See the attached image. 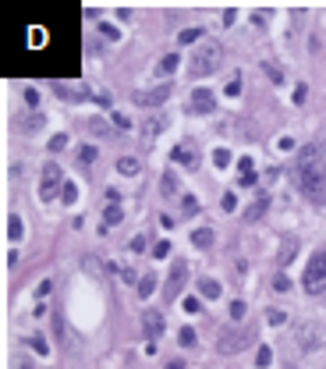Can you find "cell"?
<instances>
[{
  "label": "cell",
  "mask_w": 326,
  "mask_h": 369,
  "mask_svg": "<svg viewBox=\"0 0 326 369\" xmlns=\"http://www.w3.org/2000/svg\"><path fill=\"white\" fill-rule=\"evenodd\" d=\"M114 128H124V131H128V128H131V121H128L124 114H114Z\"/></svg>",
  "instance_id": "42"
},
{
  "label": "cell",
  "mask_w": 326,
  "mask_h": 369,
  "mask_svg": "<svg viewBox=\"0 0 326 369\" xmlns=\"http://www.w3.org/2000/svg\"><path fill=\"white\" fill-rule=\"evenodd\" d=\"M142 330H145V337H149V341L156 344L160 341V334H163V313H142Z\"/></svg>",
  "instance_id": "10"
},
{
  "label": "cell",
  "mask_w": 326,
  "mask_h": 369,
  "mask_svg": "<svg viewBox=\"0 0 326 369\" xmlns=\"http://www.w3.org/2000/svg\"><path fill=\"white\" fill-rule=\"evenodd\" d=\"M142 248H145V238H142V234H135V238H131V252H142Z\"/></svg>",
  "instance_id": "44"
},
{
  "label": "cell",
  "mask_w": 326,
  "mask_h": 369,
  "mask_svg": "<svg viewBox=\"0 0 326 369\" xmlns=\"http://www.w3.org/2000/svg\"><path fill=\"white\" fill-rule=\"evenodd\" d=\"M25 344H32V348L39 351V355H47V341H43V337H28Z\"/></svg>",
  "instance_id": "38"
},
{
  "label": "cell",
  "mask_w": 326,
  "mask_h": 369,
  "mask_svg": "<svg viewBox=\"0 0 326 369\" xmlns=\"http://www.w3.org/2000/svg\"><path fill=\"white\" fill-rule=\"evenodd\" d=\"M163 196H174V192H177V178H174V171H167V174H163Z\"/></svg>",
  "instance_id": "24"
},
{
  "label": "cell",
  "mask_w": 326,
  "mask_h": 369,
  "mask_svg": "<svg viewBox=\"0 0 326 369\" xmlns=\"http://www.w3.org/2000/svg\"><path fill=\"white\" fill-rule=\"evenodd\" d=\"M25 103H28V107H39V93L36 89H25Z\"/></svg>",
  "instance_id": "41"
},
{
  "label": "cell",
  "mask_w": 326,
  "mask_h": 369,
  "mask_svg": "<svg viewBox=\"0 0 326 369\" xmlns=\"http://www.w3.org/2000/svg\"><path fill=\"white\" fill-rule=\"evenodd\" d=\"M89 131L93 135H99V139H107V135H114V128L103 121V117H89Z\"/></svg>",
  "instance_id": "19"
},
{
  "label": "cell",
  "mask_w": 326,
  "mask_h": 369,
  "mask_svg": "<svg viewBox=\"0 0 326 369\" xmlns=\"http://www.w3.org/2000/svg\"><path fill=\"white\" fill-rule=\"evenodd\" d=\"M238 167H241V174H252V160H248V156H241V164H238Z\"/></svg>",
  "instance_id": "47"
},
{
  "label": "cell",
  "mask_w": 326,
  "mask_h": 369,
  "mask_svg": "<svg viewBox=\"0 0 326 369\" xmlns=\"http://www.w3.org/2000/svg\"><path fill=\"white\" fill-rule=\"evenodd\" d=\"M273 291H291V280H287L284 273H277V280H273Z\"/></svg>",
  "instance_id": "35"
},
{
  "label": "cell",
  "mask_w": 326,
  "mask_h": 369,
  "mask_svg": "<svg viewBox=\"0 0 326 369\" xmlns=\"http://www.w3.org/2000/svg\"><path fill=\"white\" fill-rule=\"evenodd\" d=\"M43 124V117H36V114H22V117H14V128L18 131H32V128H39Z\"/></svg>",
  "instance_id": "17"
},
{
  "label": "cell",
  "mask_w": 326,
  "mask_h": 369,
  "mask_svg": "<svg viewBox=\"0 0 326 369\" xmlns=\"http://www.w3.org/2000/svg\"><path fill=\"white\" fill-rule=\"evenodd\" d=\"M22 369H32V366H22Z\"/></svg>",
  "instance_id": "49"
},
{
  "label": "cell",
  "mask_w": 326,
  "mask_h": 369,
  "mask_svg": "<svg viewBox=\"0 0 326 369\" xmlns=\"http://www.w3.org/2000/svg\"><path fill=\"white\" fill-rule=\"evenodd\" d=\"M256 362H259V366L266 369V366H270V362H273V351H270V348H266V344H262V348H259V355H256Z\"/></svg>",
  "instance_id": "30"
},
{
  "label": "cell",
  "mask_w": 326,
  "mask_h": 369,
  "mask_svg": "<svg viewBox=\"0 0 326 369\" xmlns=\"http://www.w3.org/2000/svg\"><path fill=\"white\" fill-rule=\"evenodd\" d=\"M291 344H298L302 351H316L323 344V327L312 320H302V323H294V334H291Z\"/></svg>",
  "instance_id": "5"
},
{
  "label": "cell",
  "mask_w": 326,
  "mask_h": 369,
  "mask_svg": "<svg viewBox=\"0 0 326 369\" xmlns=\"http://www.w3.org/2000/svg\"><path fill=\"white\" fill-rule=\"evenodd\" d=\"M185 309L188 313H199V298H185Z\"/></svg>",
  "instance_id": "46"
},
{
  "label": "cell",
  "mask_w": 326,
  "mask_h": 369,
  "mask_svg": "<svg viewBox=\"0 0 326 369\" xmlns=\"http://www.w3.org/2000/svg\"><path fill=\"white\" fill-rule=\"evenodd\" d=\"M139 171H142V160H139V156H121V160H117V174H128V178H135Z\"/></svg>",
  "instance_id": "15"
},
{
  "label": "cell",
  "mask_w": 326,
  "mask_h": 369,
  "mask_svg": "<svg viewBox=\"0 0 326 369\" xmlns=\"http://www.w3.org/2000/svg\"><path fill=\"white\" fill-rule=\"evenodd\" d=\"M153 256H156V259H163V256H170V242H156V248H153Z\"/></svg>",
  "instance_id": "36"
},
{
  "label": "cell",
  "mask_w": 326,
  "mask_h": 369,
  "mask_svg": "<svg viewBox=\"0 0 326 369\" xmlns=\"http://www.w3.org/2000/svg\"><path fill=\"white\" fill-rule=\"evenodd\" d=\"M231 316L241 320V316H245V302H231Z\"/></svg>",
  "instance_id": "40"
},
{
  "label": "cell",
  "mask_w": 326,
  "mask_h": 369,
  "mask_svg": "<svg viewBox=\"0 0 326 369\" xmlns=\"http://www.w3.org/2000/svg\"><path fill=\"white\" fill-rule=\"evenodd\" d=\"M7 234H11V242H18L22 234H25V231H22V217H18V213H11V220H7Z\"/></svg>",
  "instance_id": "21"
},
{
  "label": "cell",
  "mask_w": 326,
  "mask_h": 369,
  "mask_svg": "<svg viewBox=\"0 0 326 369\" xmlns=\"http://www.w3.org/2000/svg\"><path fill=\"white\" fill-rule=\"evenodd\" d=\"M266 316H270V323H273V327H280V323L287 320V313H280V309H270V313H266Z\"/></svg>",
  "instance_id": "37"
},
{
  "label": "cell",
  "mask_w": 326,
  "mask_h": 369,
  "mask_svg": "<svg viewBox=\"0 0 326 369\" xmlns=\"http://www.w3.org/2000/svg\"><path fill=\"white\" fill-rule=\"evenodd\" d=\"M61 199H64V202H75V199H78V188L71 185V181H64V188H61Z\"/></svg>",
  "instance_id": "28"
},
{
  "label": "cell",
  "mask_w": 326,
  "mask_h": 369,
  "mask_svg": "<svg viewBox=\"0 0 326 369\" xmlns=\"http://www.w3.org/2000/svg\"><path fill=\"white\" fill-rule=\"evenodd\" d=\"M213 164H216V167H227V164H231V153H227V149H216V153H213Z\"/></svg>",
  "instance_id": "33"
},
{
  "label": "cell",
  "mask_w": 326,
  "mask_h": 369,
  "mask_svg": "<svg viewBox=\"0 0 326 369\" xmlns=\"http://www.w3.org/2000/svg\"><path fill=\"white\" fill-rule=\"evenodd\" d=\"M163 124H167L163 117H149V121L142 124V146H145V149H149V142H153V139L160 135V131H163Z\"/></svg>",
  "instance_id": "11"
},
{
  "label": "cell",
  "mask_w": 326,
  "mask_h": 369,
  "mask_svg": "<svg viewBox=\"0 0 326 369\" xmlns=\"http://www.w3.org/2000/svg\"><path fill=\"white\" fill-rule=\"evenodd\" d=\"M191 245H195V248H210V245H213V231H210V227L191 231Z\"/></svg>",
  "instance_id": "18"
},
{
  "label": "cell",
  "mask_w": 326,
  "mask_h": 369,
  "mask_svg": "<svg viewBox=\"0 0 326 369\" xmlns=\"http://www.w3.org/2000/svg\"><path fill=\"white\" fill-rule=\"evenodd\" d=\"M202 36V28H185V32H177V39H181V43H195Z\"/></svg>",
  "instance_id": "29"
},
{
  "label": "cell",
  "mask_w": 326,
  "mask_h": 369,
  "mask_svg": "<svg viewBox=\"0 0 326 369\" xmlns=\"http://www.w3.org/2000/svg\"><path fill=\"white\" fill-rule=\"evenodd\" d=\"M167 369H181V362H170V366H167Z\"/></svg>",
  "instance_id": "48"
},
{
  "label": "cell",
  "mask_w": 326,
  "mask_h": 369,
  "mask_svg": "<svg viewBox=\"0 0 326 369\" xmlns=\"http://www.w3.org/2000/svg\"><path fill=\"white\" fill-rule=\"evenodd\" d=\"M153 288H156V277H153V273H145V277L139 280V298H149Z\"/></svg>",
  "instance_id": "22"
},
{
  "label": "cell",
  "mask_w": 326,
  "mask_h": 369,
  "mask_svg": "<svg viewBox=\"0 0 326 369\" xmlns=\"http://www.w3.org/2000/svg\"><path fill=\"white\" fill-rule=\"evenodd\" d=\"M220 291H224V288H220L216 280H210V277H202V280H199V295H202V298L216 302V298H220Z\"/></svg>",
  "instance_id": "16"
},
{
  "label": "cell",
  "mask_w": 326,
  "mask_h": 369,
  "mask_svg": "<svg viewBox=\"0 0 326 369\" xmlns=\"http://www.w3.org/2000/svg\"><path fill=\"white\" fill-rule=\"evenodd\" d=\"M50 149H53V153L68 149V135H53V139H50Z\"/></svg>",
  "instance_id": "32"
},
{
  "label": "cell",
  "mask_w": 326,
  "mask_h": 369,
  "mask_svg": "<svg viewBox=\"0 0 326 369\" xmlns=\"http://www.w3.org/2000/svg\"><path fill=\"white\" fill-rule=\"evenodd\" d=\"M78 160H82V164L89 167V164H93V160H96V146H85V149L78 153Z\"/></svg>",
  "instance_id": "31"
},
{
  "label": "cell",
  "mask_w": 326,
  "mask_h": 369,
  "mask_svg": "<svg viewBox=\"0 0 326 369\" xmlns=\"http://www.w3.org/2000/svg\"><path fill=\"white\" fill-rule=\"evenodd\" d=\"M220 64H224V47H220L216 39H206L195 47V53L188 57V75L191 78H206L213 75V71H220Z\"/></svg>",
  "instance_id": "2"
},
{
  "label": "cell",
  "mask_w": 326,
  "mask_h": 369,
  "mask_svg": "<svg viewBox=\"0 0 326 369\" xmlns=\"http://www.w3.org/2000/svg\"><path fill=\"white\" fill-rule=\"evenodd\" d=\"M302 284L308 295H323L326 291V245H319L312 259H308V267H305V277H302Z\"/></svg>",
  "instance_id": "3"
},
{
  "label": "cell",
  "mask_w": 326,
  "mask_h": 369,
  "mask_svg": "<svg viewBox=\"0 0 326 369\" xmlns=\"http://www.w3.org/2000/svg\"><path fill=\"white\" fill-rule=\"evenodd\" d=\"M294 174H298V188L308 196V202L326 206V160H323V146L305 142L294 160Z\"/></svg>",
  "instance_id": "1"
},
{
  "label": "cell",
  "mask_w": 326,
  "mask_h": 369,
  "mask_svg": "<svg viewBox=\"0 0 326 369\" xmlns=\"http://www.w3.org/2000/svg\"><path fill=\"white\" fill-rule=\"evenodd\" d=\"M234 206H238V196H234V192H227V196H224V210L231 213V210H234Z\"/></svg>",
  "instance_id": "43"
},
{
  "label": "cell",
  "mask_w": 326,
  "mask_h": 369,
  "mask_svg": "<svg viewBox=\"0 0 326 369\" xmlns=\"http://www.w3.org/2000/svg\"><path fill=\"white\" fill-rule=\"evenodd\" d=\"M266 210H270V199H266V196H259V199H256V202H252L248 210H245V220H248V224H256L259 217H266Z\"/></svg>",
  "instance_id": "14"
},
{
  "label": "cell",
  "mask_w": 326,
  "mask_h": 369,
  "mask_svg": "<svg viewBox=\"0 0 326 369\" xmlns=\"http://www.w3.org/2000/svg\"><path fill=\"white\" fill-rule=\"evenodd\" d=\"M50 288H53V284H50V280H43V284L36 288V295H39V298H43V295H50Z\"/></svg>",
  "instance_id": "45"
},
{
  "label": "cell",
  "mask_w": 326,
  "mask_h": 369,
  "mask_svg": "<svg viewBox=\"0 0 326 369\" xmlns=\"http://www.w3.org/2000/svg\"><path fill=\"white\" fill-rule=\"evenodd\" d=\"M121 220H124V210H121V206H117V202H110L107 206V210H103V224H121Z\"/></svg>",
  "instance_id": "20"
},
{
  "label": "cell",
  "mask_w": 326,
  "mask_h": 369,
  "mask_svg": "<svg viewBox=\"0 0 326 369\" xmlns=\"http://www.w3.org/2000/svg\"><path fill=\"white\" fill-rule=\"evenodd\" d=\"M241 93V78H231L227 82V96H238Z\"/></svg>",
  "instance_id": "39"
},
{
  "label": "cell",
  "mask_w": 326,
  "mask_h": 369,
  "mask_svg": "<svg viewBox=\"0 0 326 369\" xmlns=\"http://www.w3.org/2000/svg\"><path fill=\"white\" fill-rule=\"evenodd\" d=\"M181 202H185V206H181L185 217H195V213H199V199H195V196H185Z\"/></svg>",
  "instance_id": "25"
},
{
  "label": "cell",
  "mask_w": 326,
  "mask_h": 369,
  "mask_svg": "<svg viewBox=\"0 0 326 369\" xmlns=\"http://www.w3.org/2000/svg\"><path fill=\"white\" fill-rule=\"evenodd\" d=\"M177 61H181V57H177V53H167V57H163V61H160V71H163V75H170V71L177 68Z\"/></svg>",
  "instance_id": "26"
},
{
  "label": "cell",
  "mask_w": 326,
  "mask_h": 369,
  "mask_svg": "<svg viewBox=\"0 0 326 369\" xmlns=\"http://www.w3.org/2000/svg\"><path fill=\"white\" fill-rule=\"evenodd\" d=\"M61 188H64V185H61V167H57L53 160H50V164H43V174H39V199L50 202Z\"/></svg>",
  "instance_id": "6"
},
{
  "label": "cell",
  "mask_w": 326,
  "mask_h": 369,
  "mask_svg": "<svg viewBox=\"0 0 326 369\" xmlns=\"http://www.w3.org/2000/svg\"><path fill=\"white\" fill-rule=\"evenodd\" d=\"M294 256H298V238H284V245H280V252H277V263H280V267H287Z\"/></svg>",
  "instance_id": "13"
},
{
  "label": "cell",
  "mask_w": 326,
  "mask_h": 369,
  "mask_svg": "<svg viewBox=\"0 0 326 369\" xmlns=\"http://www.w3.org/2000/svg\"><path fill=\"white\" fill-rule=\"evenodd\" d=\"M177 344H195V330H191V327H181V330H177Z\"/></svg>",
  "instance_id": "27"
},
{
  "label": "cell",
  "mask_w": 326,
  "mask_h": 369,
  "mask_svg": "<svg viewBox=\"0 0 326 369\" xmlns=\"http://www.w3.org/2000/svg\"><path fill=\"white\" fill-rule=\"evenodd\" d=\"M252 327H227V330H220V337H216V351L220 355H238V351H245L248 348V341H252Z\"/></svg>",
  "instance_id": "4"
},
{
  "label": "cell",
  "mask_w": 326,
  "mask_h": 369,
  "mask_svg": "<svg viewBox=\"0 0 326 369\" xmlns=\"http://www.w3.org/2000/svg\"><path fill=\"white\" fill-rule=\"evenodd\" d=\"M185 280H188V263H185V259H177L174 267H170V273H167V288H163V298H167V302H174L177 295H181Z\"/></svg>",
  "instance_id": "7"
},
{
  "label": "cell",
  "mask_w": 326,
  "mask_h": 369,
  "mask_svg": "<svg viewBox=\"0 0 326 369\" xmlns=\"http://www.w3.org/2000/svg\"><path fill=\"white\" fill-rule=\"evenodd\" d=\"M57 96H61V99H85V93H71L68 85H61V89H57Z\"/></svg>",
  "instance_id": "34"
},
{
  "label": "cell",
  "mask_w": 326,
  "mask_h": 369,
  "mask_svg": "<svg viewBox=\"0 0 326 369\" xmlns=\"http://www.w3.org/2000/svg\"><path fill=\"white\" fill-rule=\"evenodd\" d=\"M167 96H170V85H156V89H135L131 99H135L139 107H160Z\"/></svg>",
  "instance_id": "8"
},
{
  "label": "cell",
  "mask_w": 326,
  "mask_h": 369,
  "mask_svg": "<svg viewBox=\"0 0 326 369\" xmlns=\"http://www.w3.org/2000/svg\"><path fill=\"white\" fill-rule=\"evenodd\" d=\"M170 160H174V164H181V167H188V171H195V167H199V153H195V146H188V142L174 146Z\"/></svg>",
  "instance_id": "9"
},
{
  "label": "cell",
  "mask_w": 326,
  "mask_h": 369,
  "mask_svg": "<svg viewBox=\"0 0 326 369\" xmlns=\"http://www.w3.org/2000/svg\"><path fill=\"white\" fill-rule=\"evenodd\" d=\"M191 107L202 110V114H210V110L216 107V99H213V93H210V89H195V93H191Z\"/></svg>",
  "instance_id": "12"
},
{
  "label": "cell",
  "mask_w": 326,
  "mask_h": 369,
  "mask_svg": "<svg viewBox=\"0 0 326 369\" xmlns=\"http://www.w3.org/2000/svg\"><path fill=\"white\" fill-rule=\"evenodd\" d=\"M262 75H266V78H270V82H277V85H280V82H284V71H280L277 64H270V61H262Z\"/></svg>",
  "instance_id": "23"
}]
</instances>
